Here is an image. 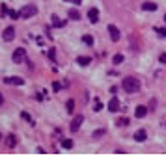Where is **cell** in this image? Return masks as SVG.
Returning <instances> with one entry per match:
<instances>
[{
    "mask_svg": "<svg viewBox=\"0 0 166 156\" xmlns=\"http://www.w3.org/2000/svg\"><path fill=\"white\" fill-rule=\"evenodd\" d=\"M123 89H125V93H138L140 91V80L138 78H133V76H125L121 82Z\"/></svg>",
    "mask_w": 166,
    "mask_h": 156,
    "instance_id": "1",
    "label": "cell"
},
{
    "mask_svg": "<svg viewBox=\"0 0 166 156\" xmlns=\"http://www.w3.org/2000/svg\"><path fill=\"white\" fill-rule=\"evenodd\" d=\"M21 19H30V17H34L37 13V8L34 4H26V6H23V8H21Z\"/></svg>",
    "mask_w": 166,
    "mask_h": 156,
    "instance_id": "2",
    "label": "cell"
},
{
    "mask_svg": "<svg viewBox=\"0 0 166 156\" xmlns=\"http://www.w3.org/2000/svg\"><path fill=\"white\" fill-rule=\"evenodd\" d=\"M26 60V48H15L13 52V63H23Z\"/></svg>",
    "mask_w": 166,
    "mask_h": 156,
    "instance_id": "3",
    "label": "cell"
},
{
    "mask_svg": "<svg viewBox=\"0 0 166 156\" xmlns=\"http://www.w3.org/2000/svg\"><path fill=\"white\" fill-rule=\"evenodd\" d=\"M2 37H4V41H13V39H15V28L8 26V28L2 32Z\"/></svg>",
    "mask_w": 166,
    "mask_h": 156,
    "instance_id": "4",
    "label": "cell"
},
{
    "mask_svg": "<svg viewBox=\"0 0 166 156\" xmlns=\"http://www.w3.org/2000/svg\"><path fill=\"white\" fill-rule=\"evenodd\" d=\"M4 84H10V86H23L24 80L19 78V76H8V78H4Z\"/></svg>",
    "mask_w": 166,
    "mask_h": 156,
    "instance_id": "5",
    "label": "cell"
},
{
    "mask_svg": "<svg viewBox=\"0 0 166 156\" xmlns=\"http://www.w3.org/2000/svg\"><path fill=\"white\" fill-rule=\"evenodd\" d=\"M82 123H84V117H82V115H77V117L73 119L71 126H69V128H71V132H79V128H80Z\"/></svg>",
    "mask_w": 166,
    "mask_h": 156,
    "instance_id": "6",
    "label": "cell"
},
{
    "mask_svg": "<svg viewBox=\"0 0 166 156\" xmlns=\"http://www.w3.org/2000/svg\"><path fill=\"white\" fill-rule=\"evenodd\" d=\"M108 34H110V39L112 41H120V30L114 24H108Z\"/></svg>",
    "mask_w": 166,
    "mask_h": 156,
    "instance_id": "7",
    "label": "cell"
},
{
    "mask_svg": "<svg viewBox=\"0 0 166 156\" xmlns=\"http://www.w3.org/2000/svg\"><path fill=\"white\" fill-rule=\"evenodd\" d=\"M88 19L92 20V23H97L99 20V9L97 8H90L88 9Z\"/></svg>",
    "mask_w": 166,
    "mask_h": 156,
    "instance_id": "8",
    "label": "cell"
},
{
    "mask_svg": "<svg viewBox=\"0 0 166 156\" xmlns=\"http://www.w3.org/2000/svg\"><path fill=\"white\" fill-rule=\"evenodd\" d=\"M15 145H17V136H15V134H8V136H6V147L13 149Z\"/></svg>",
    "mask_w": 166,
    "mask_h": 156,
    "instance_id": "9",
    "label": "cell"
},
{
    "mask_svg": "<svg viewBox=\"0 0 166 156\" xmlns=\"http://www.w3.org/2000/svg\"><path fill=\"white\" fill-rule=\"evenodd\" d=\"M108 110H110V112H118V110H120V98H118V97H112V98H110Z\"/></svg>",
    "mask_w": 166,
    "mask_h": 156,
    "instance_id": "10",
    "label": "cell"
},
{
    "mask_svg": "<svg viewBox=\"0 0 166 156\" xmlns=\"http://www.w3.org/2000/svg\"><path fill=\"white\" fill-rule=\"evenodd\" d=\"M146 113H148V108H146V106H136V110H134V115H136L138 119L146 117Z\"/></svg>",
    "mask_w": 166,
    "mask_h": 156,
    "instance_id": "11",
    "label": "cell"
},
{
    "mask_svg": "<svg viewBox=\"0 0 166 156\" xmlns=\"http://www.w3.org/2000/svg\"><path fill=\"white\" fill-rule=\"evenodd\" d=\"M90 61H92V58H90V56H79V58H77V63H79L80 67H86Z\"/></svg>",
    "mask_w": 166,
    "mask_h": 156,
    "instance_id": "12",
    "label": "cell"
},
{
    "mask_svg": "<svg viewBox=\"0 0 166 156\" xmlns=\"http://www.w3.org/2000/svg\"><path fill=\"white\" fill-rule=\"evenodd\" d=\"M142 9H144V11H157V4H153V2H144V4H142Z\"/></svg>",
    "mask_w": 166,
    "mask_h": 156,
    "instance_id": "13",
    "label": "cell"
},
{
    "mask_svg": "<svg viewBox=\"0 0 166 156\" xmlns=\"http://www.w3.org/2000/svg\"><path fill=\"white\" fill-rule=\"evenodd\" d=\"M146 136H148L146 130H136L134 132V139L136 141H146Z\"/></svg>",
    "mask_w": 166,
    "mask_h": 156,
    "instance_id": "14",
    "label": "cell"
},
{
    "mask_svg": "<svg viewBox=\"0 0 166 156\" xmlns=\"http://www.w3.org/2000/svg\"><path fill=\"white\" fill-rule=\"evenodd\" d=\"M65 112L67 113H73L75 112V101H73V98H69V101L65 102Z\"/></svg>",
    "mask_w": 166,
    "mask_h": 156,
    "instance_id": "15",
    "label": "cell"
},
{
    "mask_svg": "<svg viewBox=\"0 0 166 156\" xmlns=\"http://www.w3.org/2000/svg\"><path fill=\"white\" fill-rule=\"evenodd\" d=\"M67 15H69V19H73V20H79V19H80V13L75 9V8H73V9H69V11H67Z\"/></svg>",
    "mask_w": 166,
    "mask_h": 156,
    "instance_id": "16",
    "label": "cell"
},
{
    "mask_svg": "<svg viewBox=\"0 0 166 156\" xmlns=\"http://www.w3.org/2000/svg\"><path fill=\"white\" fill-rule=\"evenodd\" d=\"M52 24L56 26V28H62V26H64L65 23H64V20H60V19L56 17V15H54V17H52Z\"/></svg>",
    "mask_w": 166,
    "mask_h": 156,
    "instance_id": "17",
    "label": "cell"
},
{
    "mask_svg": "<svg viewBox=\"0 0 166 156\" xmlns=\"http://www.w3.org/2000/svg\"><path fill=\"white\" fill-rule=\"evenodd\" d=\"M116 123H118V126H127V125H129L131 121H129V119H127V117H120V119H118V121H116Z\"/></svg>",
    "mask_w": 166,
    "mask_h": 156,
    "instance_id": "18",
    "label": "cell"
},
{
    "mask_svg": "<svg viewBox=\"0 0 166 156\" xmlns=\"http://www.w3.org/2000/svg\"><path fill=\"white\" fill-rule=\"evenodd\" d=\"M62 147H64V149H71V147H73V141L64 138V139H62Z\"/></svg>",
    "mask_w": 166,
    "mask_h": 156,
    "instance_id": "19",
    "label": "cell"
},
{
    "mask_svg": "<svg viewBox=\"0 0 166 156\" xmlns=\"http://www.w3.org/2000/svg\"><path fill=\"white\" fill-rule=\"evenodd\" d=\"M123 61V54H116L112 58V63H116V65H120V63Z\"/></svg>",
    "mask_w": 166,
    "mask_h": 156,
    "instance_id": "20",
    "label": "cell"
},
{
    "mask_svg": "<svg viewBox=\"0 0 166 156\" xmlns=\"http://www.w3.org/2000/svg\"><path fill=\"white\" fill-rule=\"evenodd\" d=\"M82 41H84L86 45H90V47L93 45V37H92V35H84V37H82Z\"/></svg>",
    "mask_w": 166,
    "mask_h": 156,
    "instance_id": "21",
    "label": "cell"
},
{
    "mask_svg": "<svg viewBox=\"0 0 166 156\" xmlns=\"http://www.w3.org/2000/svg\"><path fill=\"white\" fill-rule=\"evenodd\" d=\"M21 117H23V119H26V121H28L30 125H36V123L32 121V117H30V115H28V113H26V112H21Z\"/></svg>",
    "mask_w": 166,
    "mask_h": 156,
    "instance_id": "22",
    "label": "cell"
},
{
    "mask_svg": "<svg viewBox=\"0 0 166 156\" xmlns=\"http://www.w3.org/2000/svg\"><path fill=\"white\" fill-rule=\"evenodd\" d=\"M93 110H95V112L103 110V104H101V101H99V98H95V102H93Z\"/></svg>",
    "mask_w": 166,
    "mask_h": 156,
    "instance_id": "23",
    "label": "cell"
},
{
    "mask_svg": "<svg viewBox=\"0 0 166 156\" xmlns=\"http://www.w3.org/2000/svg\"><path fill=\"white\" fill-rule=\"evenodd\" d=\"M8 15H10L11 19H19V17H21V13H19V11H13V9H10V13H8Z\"/></svg>",
    "mask_w": 166,
    "mask_h": 156,
    "instance_id": "24",
    "label": "cell"
},
{
    "mask_svg": "<svg viewBox=\"0 0 166 156\" xmlns=\"http://www.w3.org/2000/svg\"><path fill=\"white\" fill-rule=\"evenodd\" d=\"M101 136H105V130H95L93 132V138H101Z\"/></svg>",
    "mask_w": 166,
    "mask_h": 156,
    "instance_id": "25",
    "label": "cell"
},
{
    "mask_svg": "<svg viewBox=\"0 0 166 156\" xmlns=\"http://www.w3.org/2000/svg\"><path fill=\"white\" fill-rule=\"evenodd\" d=\"M157 32H159V34H161L162 37L166 39V28H157Z\"/></svg>",
    "mask_w": 166,
    "mask_h": 156,
    "instance_id": "26",
    "label": "cell"
},
{
    "mask_svg": "<svg viewBox=\"0 0 166 156\" xmlns=\"http://www.w3.org/2000/svg\"><path fill=\"white\" fill-rule=\"evenodd\" d=\"M49 58L54 61V60H56V54H54V48H51V50H49Z\"/></svg>",
    "mask_w": 166,
    "mask_h": 156,
    "instance_id": "27",
    "label": "cell"
},
{
    "mask_svg": "<svg viewBox=\"0 0 166 156\" xmlns=\"http://www.w3.org/2000/svg\"><path fill=\"white\" fill-rule=\"evenodd\" d=\"M60 87H62V86H60L58 82H54V84H52V89H54V91H60Z\"/></svg>",
    "mask_w": 166,
    "mask_h": 156,
    "instance_id": "28",
    "label": "cell"
},
{
    "mask_svg": "<svg viewBox=\"0 0 166 156\" xmlns=\"http://www.w3.org/2000/svg\"><path fill=\"white\" fill-rule=\"evenodd\" d=\"M65 2H69V4H77V6H79V4H82V0H65Z\"/></svg>",
    "mask_w": 166,
    "mask_h": 156,
    "instance_id": "29",
    "label": "cell"
},
{
    "mask_svg": "<svg viewBox=\"0 0 166 156\" xmlns=\"http://www.w3.org/2000/svg\"><path fill=\"white\" fill-rule=\"evenodd\" d=\"M161 63H166V54H161Z\"/></svg>",
    "mask_w": 166,
    "mask_h": 156,
    "instance_id": "30",
    "label": "cell"
},
{
    "mask_svg": "<svg viewBox=\"0 0 166 156\" xmlns=\"http://www.w3.org/2000/svg\"><path fill=\"white\" fill-rule=\"evenodd\" d=\"M4 104V97H2V93H0V106Z\"/></svg>",
    "mask_w": 166,
    "mask_h": 156,
    "instance_id": "31",
    "label": "cell"
},
{
    "mask_svg": "<svg viewBox=\"0 0 166 156\" xmlns=\"http://www.w3.org/2000/svg\"><path fill=\"white\" fill-rule=\"evenodd\" d=\"M164 23H166V15H164Z\"/></svg>",
    "mask_w": 166,
    "mask_h": 156,
    "instance_id": "32",
    "label": "cell"
},
{
    "mask_svg": "<svg viewBox=\"0 0 166 156\" xmlns=\"http://www.w3.org/2000/svg\"><path fill=\"white\" fill-rule=\"evenodd\" d=\"M0 139H2V134H0Z\"/></svg>",
    "mask_w": 166,
    "mask_h": 156,
    "instance_id": "33",
    "label": "cell"
}]
</instances>
